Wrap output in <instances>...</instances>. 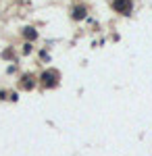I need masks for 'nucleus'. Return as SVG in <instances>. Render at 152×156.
<instances>
[{
	"label": "nucleus",
	"instance_id": "1",
	"mask_svg": "<svg viewBox=\"0 0 152 156\" xmlns=\"http://www.w3.org/2000/svg\"><path fill=\"white\" fill-rule=\"evenodd\" d=\"M42 81H44V85H48V87H54V85L59 83V73L56 71H46L42 75Z\"/></svg>",
	"mask_w": 152,
	"mask_h": 156
},
{
	"label": "nucleus",
	"instance_id": "5",
	"mask_svg": "<svg viewBox=\"0 0 152 156\" xmlns=\"http://www.w3.org/2000/svg\"><path fill=\"white\" fill-rule=\"evenodd\" d=\"M21 85H23L25 90H31V87H34V81H31V77H29V75H25L23 81H21Z\"/></svg>",
	"mask_w": 152,
	"mask_h": 156
},
{
	"label": "nucleus",
	"instance_id": "3",
	"mask_svg": "<svg viewBox=\"0 0 152 156\" xmlns=\"http://www.w3.org/2000/svg\"><path fill=\"white\" fill-rule=\"evenodd\" d=\"M85 9H83V6H75V9H73V19H77V21H79V19H83V17H85Z\"/></svg>",
	"mask_w": 152,
	"mask_h": 156
},
{
	"label": "nucleus",
	"instance_id": "2",
	"mask_svg": "<svg viewBox=\"0 0 152 156\" xmlns=\"http://www.w3.org/2000/svg\"><path fill=\"white\" fill-rule=\"evenodd\" d=\"M131 0H115V11L121 15H129L131 12Z\"/></svg>",
	"mask_w": 152,
	"mask_h": 156
},
{
	"label": "nucleus",
	"instance_id": "6",
	"mask_svg": "<svg viewBox=\"0 0 152 156\" xmlns=\"http://www.w3.org/2000/svg\"><path fill=\"white\" fill-rule=\"evenodd\" d=\"M23 52L27 54V52H31V44H25V48H23Z\"/></svg>",
	"mask_w": 152,
	"mask_h": 156
},
{
	"label": "nucleus",
	"instance_id": "4",
	"mask_svg": "<svg viewBox=\"0 0 152 156\" xmlns=\"http://www.w3.org/2000/svg\"><path fill=\"white\" fill-rule=\"evenodd\" d=\"M23 36L27 37V40H35V37H38V31H35V29H31V27H25Z\"/></svg>",
	"mask_w": 152,
	"mask_h": 156
}]
</instances>
